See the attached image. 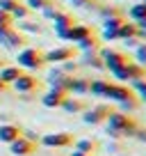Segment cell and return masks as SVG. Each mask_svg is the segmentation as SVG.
<instances>
[{"label":"cell","instance_id":"6da1fadb","mask_svg":"<svg viewBox=\"0 0 146 156\" xmlns=\"http://www.w3.org/2000/svg\"><path fill=\"white\" fill-rule=\"evenodd\" d=\"M107 129H114V131L121 133V138H132V133L137 131V126H139V122H137L132 115H128V112H121V110H112L110 115H107Z\"/></svg>","mask_w":146,"mask_h":156},{"label":"cell","instance_id":"7a4b0ae2","mask_svg":"<svg viewBox=\"0 0 146 156\" xmlns=\"http://www.w3.org/2000/svg\"><path fill=\"white\" fill-rule=\"evenodd\" d=\"M18 67L23 69H44L46 67V60H44V51L37 48V46H25V48L18 51V58H16Z\"/></svg>","mask_w":146,"mask_h":156},{"label":"cell","instance_id":"3957f363","mask_svg":"<svg viewBox=\"0 0 146 156\" xmlns=\"http://www.w3.org/2000/svg\"><path fill=\"white\" fill-rule=\"evenodd\" d=\"M112 76L117 78L119 83H132V80H139V78H146V67H141V64L137 62H128L123 64V67H119L117 71H112Z\"/></svg>","mask_w":146,"mask_h":156},{"label":"cell","instance_id":"277c9868","mask_svg":"<svg viewBox=\"0 0 146 156\" xmlns=\"http://www.w3.org/2000/svg\"><path fill=\"white\" fill-rule=\"evenodd\" d=\"M98 55L103 58V64H105L107 71H117L119 67H123V64L130 62V58H128L126 53H121V51H114V48H103V46H101Z\"/></svg>","mask_w":146,"mask_h":156},{"label":"cell","instance_id":"5b68a950","mask_svg":"<svg viewBox=\"0 0 146 156\" xmlns=\"http://www.w3.org/2000/svg\"><path fill=\"white\" fill-rule=\"evenodd\" d=\"M75 58H78V51L73 48V46H57V48L44 51L46 64H62L66 60H75Z\"/></svg>","mask_w":146,"mask_h":156},{"label":"cell","instance_id":"8992f818","mask_svg":"<svg viewBox=\"0 0 146 156\" xmlns=\"http://www.w3.org/2000/svg\"><path fill=\"white\" fill-rule=\"evenodd\" d=\"M39 142L48 149H64V147H71L75 142V138L66 131H59V133H46V136L39 138Z\"/></svg>","mask_w":146,"mask_h":156},{"label":"cell","instance_id":"52a82bcc","mask_svg":"<svg viewBox=\"0 0 146 156\" xmlns=\"http://www.w3.org/2000/svg\"><path fill=\"white\" fill-rule=\"evenodd\" d=\"M0 44L12 48V51L25 48V46H28V37H25L23 32H18L16 28H9V30H5V32L0 34Z\"/></svg>","mask_w":146,"mask_h":156},{"label":"cell","instance_id":"ba28073f","mask_svg":"<svg viewBox=\"0 0 146 156\" xmlns=\"http://www.w3.org/2000/svg\"><path fill=\"white\" fill-rule=\"evenodd\" d=\"M110 112H112V108H110V106H105V103H98V106L87 108V110L82 112V119H85V124H91V126H96V124H103V122H105Z\"/></svg>","mask_w":146,"mask_h":156},{"label":"cell","instance_id":"9c48e42d","mask_svg":"<svg viewBox=\"0 0 146 156\" xmlns=\"http://www.w3.org/2000/svg\"><path fill=\"white\" fill-rule=\"evenodd\" d=\"M14 90L16 92H21V94H32V92H37L39 90V80H37V76H32V73H21L18 78H16L14 83Z\"/></svg>","mask_w":146,"mask_h":156},{"label":"cell","instance_id":"30bf717a","mask_svg":"<svg viewBox=\"0 0 146 156\" xmlns=\"http://www.w3.org/2000/svg\"><path fill=\"white\" fill-rule=\"evenodd\" d=\"M37 145L39 142H32V140H28V138H16L14 142H9V151L14 156H32L34 151H37Z\"/></svg>","mask_w":146,"mask_h":156},{"label":"cell","instance_id":"8fae6325","mask_svg":"<svg viewBox=\"0 0 146 156\" xmlns=\"http://www.w3.org/2000/svg\"><path fill=\"white\" fill-rule=\"evenodd\" d=\"M105 97L112 99V101H117V103H121V101H126V99H132V97H135V92H132L126 83H110Z\"/></svg>","mask_w":146,"mask_h":156},{"label":"cell","instance_id":"7c38bea8","mask_svg":"<svg viewBox=\"0 0 146 156\" xmlns=\"http://www.w3.org/2000/svg\"><path fill=\"white\" fill-rule=\"evenodd\" d=\"M89 34H94V30L89 28V25H85V23H75L73 28H68V30H64V32H59L57 37L68 39V41H73V44H78L80 39L89 37Z\"/></svg>","mask_w":146,"mask_h":156},{"label":"cell","instance_id":"4fadbf2b","mask_svg":"<svg viewBox=\"0 0 146 156\" xmlns=\"http://www.w3.org/2000/svg\"><path fill=\"white\" fill-rule=\"evenodd\" d=\"M71 78H73V76L64 73L62 69H55V71H50V73H48V83H50V87L62 90V92H66V94H68V85H71Z\"/></svg>","mask_w":146,"mask_h":156},{"label":"cell","instance_id":"5bb4252c","mask_svg":"<svg viewBox=\"0 0 146 156\" xmlns=\"http://www.w3.org/2000/svg\"><path fill=\"white\" fill-rule=\"evenodd\" d=\"M68 94L66 92H62V90H55V87H50L48 92L41 97V103H44L46 108H59L62 106V101L66 99Z\"/></svg>","mask_w":146,"mask_h":156},{"label":"cell","instance_id":"9a60e30c","mask_svg":"<svg viewBox=\"0 0 146 156\" xmlns=\"http://www.w3.org/2000/svg\"><path fill=\"white\" fill-rule=\"evenodd\" d=\"M23 136V129L18 124H0V142H14L16 138Z\"/></svg>","mask_w":146,"mask_h":156},{"label":"cell","instance_id":"2e32d148","mask_svg":"<svg viewBox=\"0 0 146 156\" xmlns=\"http://www.w3.org/2000/svg\"><path fill=\"white\" fill-rule=\"evenodd\" d=\"M59 108H62L64 112H85L89 108V103L85 101V99H75V97L68 94V97L62 101V106H59Z\"/></svg>","mask_w":146,"mask_h":156},{"label":"cell","instance_id":"e0dca14e","mask_svg":"<svg viewBox=\"0 0 146 156\" xmlns=\"http://www.w3.org/2000/svg\"><path fill=\"white\" fill-rule=\"evenodd\" d=\"M53 23H55V32H64V30H68V28H73V25L78 23V21L73 19V14H68V12H59L57 16L53 19Z\"/></svg>","mask_w":146,"mask_h":156},{"label":"cell","instance_id":"ac0fdd59","mask_svg":"<svg viewBox=\"0 0 146 156\" xmlns=\"http://www.w3.org/2000/svg\"><path fill=\"white\" fill-rule=\"evenodd\" d=\"M21 73H23V69H21L18 64H5V67L0 69V80H2L5 85H12Z\"/></svg>","mask_w":146,"mask_h":156},{"label":"cell","instance_id":"d6986e66","mask_svg":"<svg viewBox=\"0 0 146 156\" xmlns=\"http://www.w3.org/2000/svg\"><path fill=\"white\" fill-rule=\"evenodd\" d=\"M73 147L78 151H82V154H89V156H94L98 151V140H94V138H80V140H75L73 142Z\"/></svg>","mask_w":146,"mask_h":156},{"label":"cell","instance_id":"ffe728a7","mask_svg":"<svg viewBox=\"0 0 146 156\" xmlns=\"http://www.w3.org/2000/svg\"><path fill=\"white\" fill-rule=\"evenodd\" d=\"M89 78L85 76H73L71 78V85H68V94H87L89 92Z\"/></svg>","mask_w":146,"mask_h":156},{"label":"cell","instance_id":"44dd1931","mask_svg":"<svg viewBox=\"0 0 146 156\" xmlns=\"http://www.w3.org/2000/svg\"><path fill=\"white\" fill-rule=\"evenodd\" d=\"M75 46H78V51H82V53H89V51H101V37L89 34V37L80 39Z\"/></svg>","mask_w":146,"mask_h":156},{"label":"cell","instance_id":"7402d4cb","mask_svg":"<svg viewBox=\"0 0 146 156\" xmlns=\"http://www.w3.org/2000/svg\"><path fill=\"white\" fill-rule=\"evenodd\" d=\"M96 12L101 14V19H117V16H126L123 7H119V5H101Z\"/></svg>","mask_w":146,"mask_h":156},{"label":"cell","instance_id":"603a6c76","mask_svg":"<svg viewBox=\"0 0 146 156\" xmlns=\"http://www.w3.org/2000/svg\"><path fill=\"white\" fill-rule=\"evenodd\" d=\"M82 64H87V67H91V69H105V64H103V58L98 55V51L82 53Z\"/></svg>","mask_w":146,"mask_h":156},{"label":"cell","instance_id":"cb8c5ba5","mask_svg":"<svg viewBox=\"0 0 146 156\" xmlns=\"http://www.w3.org/2000/svg\"><path fill=\"white\" fill-rule=\"evenodd\" d=\"M135 32H137L135 21H123L121 28L117 30V37L121 39V41H126V39H132V37H135Z\"/></svg>","mask_w":146,"mask_h":156},{"label":"cell","instance_id":"d4e9b609","mask_svg":"<svg viewBox=\"0 0 146 156\" xmlns=\"http://www.w3.org/2000/svg\"><path fill=\"white\" fill-rule=\"evenodd\" d=\"M107 87H110V80L96 78V80H91V83H89V94H94V97H105Z\"/></svg>","mask_w":146,"mask_h":156},{"label":"cell","instance_id":"484cf974","mask_svg":"<svg viewBox=\"0 0 146 156\" xmlns=\"http://www.w3.org/2000/svg\"><path fill=\"white\" fill-rule=\"evenodd\" d=\"M128 14H130V19L135 21V23H137V21H144L146 19V5H144V2H135V5L128 9Z\"/></svg>","mask_w":146,"mask_h":156},{"label":"cell","instance_id":"4316f807","mask_svg":"<svg viewBox=\"0 0 146 156\" xmlns=\"http://www.w3.org/2000/svg\"><path fill=\"white\" fill-rule=\"evenodd\" d=\"M30 14H32V12H30V7L25 5V2H18V5L12 9V19L14 21H23V19H28Z\"/></svg>","mask_w":146,"mask_h":156},{"label":"cell","instance_id":"83f0119b","mask_svg":"<svg viewBox=\"0 0 146 156\" xmlns=\"http://www.w3.org/2000/svg\"><path fill=\"white\" fill-rule=\"evenodd\" d=\"M123 21H128L126 16H117V19H103V30H119Z\"/></svg>","mask_w":146,"mask_h":156},{"label":"cell","instance_id":"f1b7e54d","mask_svg":"<svg viewBox=\"0 0 146 156\" xmlns=\"http://www.w3.org/2000/svg\"><path fill=\"white\" fill-rule=\"evenodd\" d=\"M59 12H64V9L57 5V2H50V5L46 7V9H41V14H44V19H46V21H53L55 16L59 14Z\"/></svg>","mask_w":146,"mask_h":156},{"label":"cell","instance_id":"f546056e","mask_svg":"<svg viewBox=\"0 0 146 156\" xmlns=\"http://www.w3.org/2000/svg\"><path fill=\"white\" fill-rule=\"evenodd\" d=\"M50 2H55V0H25V5L30 7V12H41V9H46Z\"/></svg>","mask_w":146,"mask_h":156},{"label":"cell","instance_id":"4dcf8cb0","mask_svg":"<svg viewBox=\"0 0 146 156\" xmlns=\"http://www.w3.org/2000/svg\"><path fill=\"white\" fill-rule=\"evenodd\" d=\"M14 28V19H12V14H7V12H0V34L5 32V30Z\"/></svg>","mask_w":146,"mask_h":156},{"label":"cell","instance_id":"1f68e13d","mask_svg":"<svg viewBox=\"0 0 146 156\" xmlns=\"http://www.w3.org/2000/svg\"><path fill=\"white\" fill-rule=\"evenodd\" d=\"M132 62H137V64H141V67H146V41H141V44L137 46L135 60H132Z\"/></svg>","mask_w":146,"mask_h":156},{"label":"cell","instance_id":"d6a6232c","mask_svg":"<svg viewBox=\"0 0 146 156\" xmlns=\"http://www.w3.org/2000/svg\"><path fill=\"white\" fill-rule=\"evenodd\" d=\"M71 5L75 7H87V9H98V7L103 5V2H98V0H68Z\"/></svg>","mask_w":146,"mask_h":156},{"label":"cell","instance_id":"836d02e7","mask_svg":"<svg viewBox=\"0 0 146 156\" xmlns=\"http://www.w3.org/2000/svg\"><path fill=\"white\" fill-rule=\"evenodd\" d=\"M78 67H80V64L75 62V60H66V62H62V71L68 73V76H73V73L78 71Z\"/></svg>","mask_w":146,"mask_h":156},{"label":"cell","instance_id":"e575fe53","mask_svg":"<svg viewBox=\"0 0 146 156\" xmlns=\"http://www.w3.org/2000/svg\"><path fill=\"white\" fill-rule=\"evenodd\" d=\"M18 2H21V0H0V12H7V14H12V9H14Z\"/></svg>","mask_w":146,"mask_h":156},{"label":"cell","instance_id":"d590c367","mask_svg":"<svg viewBox=\"0 0 146 156\" xmlns=\"http://www.w3.org/2000/svg\"><path fill=\"white\" fill-rule=\"evenodd\" d=\"M21 25H23L25 30H30V32H41V30H44V25H41V23H30L28 19H23V23H21Z\"/></svg>","mask_w":146,"mask_h":156},{"label":"cell","instance_id":"8d00e7d4","mask_svg":"<svg viewBox=\"0 0 146 156\" xmlns=\"http://www.w3.org/2000/svg\"><path fill=\"white\" fill-rule=\"evenodd\" d=\"M132 138H137V140H139V142H146V129L137 126V131L132 133Z\"/></svg>","mask_w":146,"mask_h":156},{"label":"cell","instance_id":"74e56055","mask_svg":"<svg viewBox=\"0 0 146 156\" xmlns=\"http://www.w3.org/2000/svg\"><path fill=\"white\" fill-rule=\"evenodd\" d=\"M101 39H107V41L119 39V37H117V30H103V37H101Z\"/></svg>","mask_w":146,"mask_h":156},{"label":"cell","instance_id":"f35d334b","mask_svg":"<svg viewBox=\"0 0 146 156\" xmlns=\"http://www.w3.org/2000/svg\"><path fill=\"white\" fill-rule=\"evenodd\" d=\"M135 39H137V41H146V30L137 28V32H135Z\"/></svg>","mask_w":146,"mask_h":156},{"label":"cell","instance_id":"ab89813d","mask_svg":"<svg viewBox=\"0 0 146 156\" xmlns=\"http://www.w3.org/2000/svg\"><path fill=\"white\" fill-rule=\"evenodd\" d=\"M135 25H137V28H141V30H146V19H144V21H137Z\"/></svg>","mask_w":146,"mask_h":156},{"label":"cell","instance_id":"60d3db41","mask_svg":"<svg viewBox=\"0 0 146 156\" xmlns=\"http://www.w3.org/2000/svg\"><path fill=\"white\" fill-rule=\"evenodd\" d=\"M137 99H139V103H146V92H141V94H137Z\"/></svg>","mask_w":146,"mask_h":156},{"label":"cell","instance_id":"b9f144b4","mask_svg":"<svg viewBox=\"0 0 146 156\" xmlns=\"http://www.w3.org/2000/svg\"><path fill=\"white\" fill-rule=\"evenodd\" d=\"M71 156H89V154H82V151H78V149H73V151H71Z\"/></svg>","mask_w":146,"mask_h":156},{"label":"cell","instance_id":"7bdbcfd3","mask_svg":"<svg viewBox=\"0 0 146 156\" xmlns=\"http://www.w3.org/2000/svg\"><path fill=\"white\" fill-rule=\"evenodd\" d=\"M7 87H9V85H5V83H2V80H0V92H5Z\"/></svg>","mask_w":146,"mask_h":156},{"label":"cell","instance_id":"ee69618b","mask_svg":"<svg viewBox=\"0 0 146 156\" xmlns=\"http://www.w3.org/2000/svg\"><path fill=\"white\" fill-rule=\"evenodd\" d=\"M5 64H7V60H5V58H0V69L5 67Z\"/></svg>","mask_w":146,"mask_h":156},{"label":"cell","instance_id":"f6af8a7d","mask_svg":"<svg viewBox=\"0 0 146 156\" xmlns=\"http://www.w3.org/2000/svg\"><path fill=\"white\" fill-rule=\"evenodd\" d=\"M141 2H144V5H146V0H141Z\"/></svg>","mask_w":146,"mask_h":156}]
</instances>
